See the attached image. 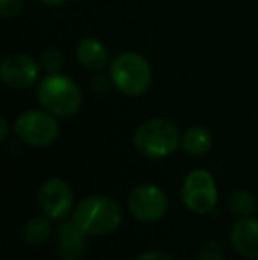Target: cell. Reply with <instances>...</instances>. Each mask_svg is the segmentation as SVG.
<instances>
[{"label":"cell","mask_w":258,"mask_h":260,"mask_svg":"<svg viewBox=\"0 0 258 260\" xmlns=\"http://www.w3.org/2000/svg\"><path fill=\"white\" fill-rule=\"evenodd\" d=\"M50 234H52V225H50L48 216H45V218H43V216L32 218V219H28V221L25 223V226H23L25 243L34 244V246L45 243V241L50 237Z\"/></svg>","instance_id":"14"},{"label":"cell","mask_w":258,"mask_h":260,"mask_svg":"<svg viewBox=\"0 0 258 260\" xmlns=\"http://www.w3.org/2000/svg\"><path fill=\"white\" fill-rule=\"evenodd\" d=\"M184 206L195 214H207L217 204V189L207 170H193L182 186Z\"/></svg>","instance_id":"6"},{"label":"cell","mask_w":258,"mask_h":260,"mask_svg":"<svg viewBox=\"0 0 258 260\" xmlns=\"http://www.w3.org/2000/svg\"><path fill=\"white\" fill-rule=\"evenodd\" d=\"M7 133H9V124H7V120L2 117V119H0V140H6Z\"/></svg>","instance_id":"20"},{"label":"cell","mask_w":258,"mask_h":260,"mask_svg":"<svg viewBox=\"0 0 258 260\" xmlns=\"http://www.w3.org/2000/svg\"><path fill=\"white\" fill-rule=\"evenodd\" d=\"M85 236L87 234L72 219L60 223L57 232V250L60 257L64 260H78L85 251Z\"/></svg>","instance_id":"10"},{"label":"cell","mask_w":258,"mask_h":260,"mask_svg":"<svg viewBox=\"0 0 258 260\" xmlns=\"http://www.w3.org/2000/svg\"><path fill=\"white\" fill-rule=\"evenodd\" d=\"M80 64L90 71H101L108 64V52L103 46V43L92 38H85L80 41L76 50Z\"/></svg>","instance_id":"12"},{"label":"cell","mask_w":258,"mask_h":260,"mask_svg":"<svg viewBox=\"0 0 258 260\" xmlns=\"http://www.w3.org/2000/svg\"><path fill=\"white\" fill-rule=\"evenodd\" d=\"M232 244L242 257L258 258V219H239L232 229Z\"/></svg>","instance_id":"11"},{"label":"cell","mask_w":258,"mask_h":260,"mask_svg":"<svg viewBox=\"0 0 258 260\" xmlns=\"http://www.w3.org/2000/svg\"><path fill=\"white\" fill-rule=\"evenodd\" d=\"M180 145L182 149L191 156H203L209 152V149L212 147V137L207 129L203 127H190L184 133V137L180 138Z\"/></svg>","instance_id":"13"},{"label":"cell","mask_w":258,"mask_h":260,"mask_svg":"<svg viewBox=\"0 0 258 260\" xmlns=\"http://www.w3.org/2000/svg\"><path fill=\"white\" fill-rule=\"evenodd\" d=\"M45 4H48V6H60L62 2H65V0H43Z\"/></svg>","instance_id":"21"},{"label":"cell","mask_w":258,"mask_h":260,"mask_svg":"<svg viewBox=\"0 0 258 260\" xmlns=\"http://www.w3.org/2000/svg\"><path fill=\"white\" fill-rule=\"evenodd\" d=\"M14 131L21 142L32 147H46L59 138V124L50 112L30 110L18 117Z\"/></svg>","instance_id":"5"},{"label":"cell","mask_w":258,"mask_h":260,"mask_svg":"<svg viewBox=\"0 0 258 260\" xmlns=\"http://www.w3.org/2000/svg\"><path fill=\"white\" fill-rule=\"evenodd\" d=\"M21 11V0H0V14L4 18H14Z\"/></svg>","instance_id":"18"},{"label":"cell","mask_w":258,"mask_h":260,"mask_svg":"<svg viewBox=\"0 0 258 260\" xmlns=\"http://www.w3.org/2000/svg\"><path fill=\"white\" fill-rule=\"evenodd\" d=\"M4 83L13 89H28L39 78V66L27 55H11L0 66Z\"/></svg>","instance_id":"9"},{"label":"cell","mask_w":258,"mask_h":260,"mask_svg":"<svg viewBox=\"0 0 258 260\" xmlns=\"http://www.w3.org/2000/svg\"><path fill=\"white\" fill-rule=\"evenodd\" d=\"M128 206L131 214L136 219L152 223L161 219L166 214L168 200H166V195L163 193V189L151 184H143L133 189V193L129 195Z\"/></svg>","instance_id":"7"},{"label":"cell","mask_w":258,"mask_h":260,"mask_svg":"<svg viewBox=\"0 0 258 260\" xmlns=\"http://www.w3.org/2000/svg\"><path fill=\"white\" fill-rule=\"evenodd\" d=\"M110 78L122 94L131 98L140 96L151 85V66L141 55L133 52L122 53L112 62Z\"/></svg>","instance_id":"4"},{"label":"cell","mask_w":258,"mask_h":260,"mask_svg":"<svg viewBox=\"0 0 258 260\" xmlns=\"http://www.w3.org/2000/svg\"><path fill=\"white\" fill-rule=\"evenodd\" d=\"M41 64L46 71L55 75V73H59L60 68H62L64 58H62V55H60V52H57V50H46L41 57Z\"/></svg>","instance_id":"16"},{"label":"cell","mask_w":258,"mask_h":260,"mask_svg":"<svg viewBox=\"0 0 258 260\" xmlns=\"http://www.w3.org/2000/svg\"><path fill=\"white\" fill-rule=\"evenodd\" d=\"M180 135L175 124L166 119H152L141 124L134 133V147L147 157H166L180 145Z\"/></svg>","instance_id":"2"},{"label":"cell","mask_w":258,"mask_h":260,"mask_svg":"<svg viewBox=\"0 0 258 260\" xmlns=\"http://www.w3.org/2000/svg\"><path fill=\"white\" fill-rule=\"evenodd\" d=\"M38 202L50 219H64L72 209V189L62 179H48L39 188Z\"/></svg>","instance_id":"8"},{"label":"cell","mask_w":258,"mask_h":260,"mask_svg":"<svg viewBox=\"0 0 258 260\" xmlns=\"http://www.w3.org/2000/svg\"><path fill=\"white\" fill-rule=\"evenodd\" d=\"M134 260H172L166 253H161V251H147V253L138 255Z\"/></svg>","instance_id":"19"},{"label":"cell","mask_w":258,"mask_h":260,"mask_svg":"<svg viewBox=\"0 0 258 260\" xmlns=\"http://www.w3.org/2000/svg\"><path fill=\"white\" fill-rule=\"evenodd\" d=\"M72 221L87 236H104L121 225L122 209L108 197H89L82 200L72 212Z\"/></svg>","instance_id":"1"},{"label":"cell","mask_w":258,"mask_h":260,"mask_svg":"<svg viewBox=\"0 0 258 260\" xmlns=\"http://www.w3.org/2000/svg\"><path fill=\"white\" fill-rule=\"evenodd\" d=\"M196 260H223V250L216 241H209L200 248Z\"/></svg>","instance_id":"17"},{"label":"cell","mask_w":258,"mask_h":260,"mask_svg":"<svg viewBox=\"0 0 258 260\" xmlns=\"http://www.w3.org/2000/svg\"><path fill=\"white\" fill-rule=\"evenodd\" d=\"M255 197L248 189H239L230 197V211L239 218H249V214L255 211Z\"/></svg>","instance_id":"15"},{"label":"cell","mask_w":258,"mask_h":260,"mask_svg":"<svg viewBox=\"0 0 258 260\" xmlns=\"http://www.w3.org/2000/svg\"><path fill=\"white\" fill-rule=\"evenodd\" d=\"M39 103L46 112L57 117H69L82 106V90L67 76L50 75L38 89Z\"/></svg>","instance_id":"3"}]
</instances>
